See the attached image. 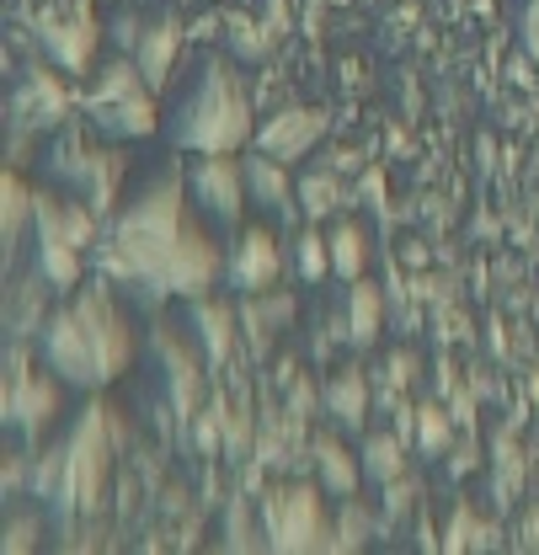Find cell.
Returning <instances> with one entry per match:
<instances>
[{
  "mask_svg": "<svg viewBox=\"0 0 539 555\" xmlns=\"http://www.w3.org/2000/svg\"><path fill=\"white\" fill-rule=\"evenodd\" d=\"M310 449H316V465H321V486L337 491V496H352V491H358V465H352V454L342 449L332 433H321Z\"/></svg>",
  "mask_w": 539,
  "mask_h": 555,
  "instance_id": "14",
  "label": "cell"
},
{
  "mask_svg": "<svg viewBox=\"0 0 539 555\" xmlns=\"http://www.w3.org/2000/svg\"><path fill=\"white\" fill-rule=\"evenodd\" d=\"M230 283L246 288V294H268L272 283H278V246H272L268 230L241 235V246L230 257Z\"/></svg>",
  "mask_w": 539,
  "mask_h": 555,
  "instance_id": "11",
  "label": "cell"
},
{
  "mask_svg": "<svg viewBox=\"0 0 539 555\" xmlns=\"http://www.w3.org/2000/svg\"><path fill=\"white\" fill-rule=\"evenodd\" d=\"M299 262H305V278H321L326 268H332V241L326 235H299Z\"/></svg>",
  "mask_w": 539,
  "mask_h": 555,
  "instance_id": "25",
  "label": "cell"
},
{
  "mask_svg": "<svg viewBox=\"0 0 539 555\" xmlns=\"http://www.w3.org/2000/svg\"><path fill=\"white\" fill-rule=\"evenodd\" d=\"M321 129H326V124H321V113H294V107H288V113H278L272 124L257 129V150L288 166V160H299V155L321 139Z\"/></svg>",
  "mask_w": 539,
  "mask_h": 555,
  "instance_id": "10",
  "label": "cell"
},
{
  "mask_svg": "<svg viewBox=\"0 0 539 555\" xmlns=\"http://www.w3.org/2000/svg\"><path fill=\"white\" fill-rule=\"evenodd\" d=\"M107 449H113V406H91L80 416V427L69 433L65 449L43 454V465L33 470V496L60 502L65 513H97L102 476L113 460Z\"/></svg>",
  "mask_w": 539,
  "mask_h": 555,
  "instance_id": "3",
  "label": "cell"
},
{
  "mask_svg": "<svg viewBox=\"0 0 539 555\" xmlns=\"http://www.w3.org/2000/svg\"><path fill=\"white\" fill-rule=\"evenodd\" d=\"M411 374H416V363H411V358H396V374H390V379H396V385H406V379H411Z\"/></svg>",
  "mask_w": 539,
  "mask_h": 555,
  "instance_id": "28",
  "label": "cell"
},
{
  "mask_svg": "<svg viewBox=\"0 0 539 555\" xmlns=\"http://www.w3.org/2000/svg\"><path fill=\"white\" fill-rule=\"evenodd\" d=\"M60 412V390L54 379H38L22 369V352L11 347V374H5V422H22V427H43L49 416Z\"/></svg>",
  "mask_w": 539,
  "mask_h": 555,
  "instance_id": "8",
  "label": "cell"
},
{
  "mask_svg": "<svg viewBox=\"0 0 539 555\" xmlns=\"http://www.w3.org/2000/svg\"><path fill=\"white\" fill-rule=\"evenodd\" d=\"M380 332V288L352 278V343H374Z\"/></svg>",
  "mask_w": 539,
  "mask_h": 555,
  "instance_id": "21",
  "label": "cell"
},
{
  "mask_svg": "<svg viewBox=\"0 0 539 555\" xmlns=\"http://www.w3.org/2000/svg\"><path fill=\"white\" fill-rule=\"evenodd\" d=\"M246 129H252V107H246L235 75L214 65L198 80V91L188 96V107H182L171 139L188 144V150H198V155H230V150L246 139Z\"/></svg>",
  "mask_w": 539,
  "mask_h": 555,
  "instance_id": "4",
  "label": "cell"
},
{
  "mask_svg": "<svg viewBox=\"0 0 539 555\" xmlns=\"http://www.w3.org/2000/svg\"><path fill=\"white\" fill-rule=\"evenodd\" d=\"M43 363L65 385L97 390L129 369V321L113 310V299L102 288H86L75 305H65L43 326Z\"/></svg>",
  "mask_w": 539,
  "mask_h": 555,
  "instance_id": "2",
  "label": "cell"
},
{
  "mask_svg": "<svg viewBox=\"0 0 539 555\" xmlns=\"http://www.w3.org/2000/svg\"><path fill=\"white\" fill-rule=\"evenodd\" d=\"M326 241H332V268H337V278H347V283L363 278V251H369L363 246V230L358 224H337Z\"/></svg>",
  "mask_w": 539,
  "mask_h": 555,
  "instance_id": "20",
  "label": "cell"
},
{
  "mask_svg": "<svg viewBox=\"0 0 539 555\" xmlns=\"http://www.w3.org/2000/svg\"><path fill=\"white\" fill-rule=\"evenodd\" d=\"M38 33H43L49 54H54V60H60L65 69H86V65H91V54H97V27H91L86 5H80L75 16H60V11H43Z\"/></svg>",
  "mask_w": 539,
  "mask_h": 555,
  "instance_id": "9",
  "label": "cell"
},
{
  "mask_svg": "<svg viewBox=\"0 0 539 555\" xmlns=\"http://www.w3.org/2000/svg\"><path fill=\"white\" fill-rule=\"evenodd\" d=\"M38 278L54 283V288H69L80 278V246H69V241H38Z\"/></svg>",
  "mask_w": 539,
  "mask_h": 555,
  "instance_id": "16",
  "label": "cell"
},
{
  "mask_svg": "<svg viewBox=\"0 0 539 555\" xmlns=\"http://www.w3.org/2000/svg\"><path fill=\"white\" fill-rule=\"evenodd\" d=\"M188 182H193V198H198L214 219L235 224V214H241V193H246V166H235V160H224V155H203Z\"/></svg>",
  "mask_w": 539,
  "mask_h": 555,
  "instance_id": "7",
  "label": "cell"
},
{
  "mask_svg": "<svg viewBox=\"0 0 539 555\" xmlns=\"http://www.w3.org/2000/svg\"><path fill=\"white\" fill-rule=\"evenodd\" d=\"M299 204L310 219H332L342 204H347V188H342L337 177H326V171H310L305 182H299Z\"/></svg>",
  "mask_w": 539,
  "mask_h": 555,
  "instance_id": "17",
  "label": "cell"
},
{
  "mask_svg": "<svg viewBox=\"0 0 539 555\" xmlns=\"http://www.w3.org/2000/svg\"><path fill=\"white\" fill-rule=\"evenodd\" d=\"M27 188L16 182V177H5V241L16 246V235H22V214H27Z\"/></svg>",
  "mask_w": 539,
  "mask_h": 555,
  "instance_id": "26",
  "label": "cell"
},
{
  "mask_svg": "<svg viewBox=\"0 0 539 555\" xmlns=\"http://www.w3.org/2000/svg\"><path fill=\"white\" fill-rule=\"evenodd\" d=\"M288 315H294V299H288V294H272V299H262V294H252V305L241 310L246 332H257V347L268 343L272 332H278V321H288Z\"/></svg>",
  "mask_w": 539,
  "mask_h": 555,
  "instance_id": "18",
  "label": "cell"
},
{
  "mask_svg": "<svg viewBox=\"0 0 539 555\" xmlns=\"http://www.w3.org/2000/svg\"><path fill=\"white\" fill-rule=\"evenodd\" d=\"M363 465H369V476H374V481H401V470H406L401 443H396L390 433H374V438H369V454H363Z\"/></svg>",
  "mask_w": 539,
  "mask_h": 555,
  "instance_id": "22",
  "label": "cell"
},
{
  "mask_svg": "<svg viewBox=\"0 0 539 555\" xmlns=\"http://www.w3.org/2000/svg\"><path fill=\"white\" fill-rule=\"evenodd\" d=\"M416 443H422L427 454H444V449H449V422H444L438 406H422V416H416Z\"/></svg>",
  "mask_w": 539,
  "mask_h": 555,
  "instance_id": "23",
  "label": "cell"
},
{
  "mask_svg": "<svg viewBox=\"0 0 539 555\" xmlns=\"http://www.w3.org/2000/svg\"><path fill=\"white\" fill-rule=\"evenodd\" d=\"M177 22H155V27H144L139 33V43H134V65H139V75L150 80V86H161L166 80V65L177 60Z\"/></svg>",
  "mask_w": 539,
  "mask_h": 555,
  "instance_id": "13",
  "label": "cell"
},
{
  "mask_svg": "<svg viewBox=\"0 0 539 555\" xmlns=\"http://www.w3.org/2000/svg\"><path fill=\"white\" fill-rule=\"evenodd\" d=\"M102 268L150 294H203L219 273V246L188 219L182 182L161 177L118 214L102 246Z\"/></svg>",
  "mask_w": 539,
  "mask_h": 555,
  "instance_id": "1",
  "label": "cell"
},
{
  "mask_svg": "<svg viewBox=\"0 0 539 555\" xmlns=\"http://www.w3.org/2000/svg\"><path fill=\"white\" fill-rule=\"evenodd\" d=\"M332 406L342 412V422H358L363 416V374H342L332 385Z\"/></svg>",
  "mask_w": 539,
  "mask_h": 555,
  "instance_id": "24",
  "label": "cell"
},
{
  "mask_svg": "<svg viewBox=\"0 0 539 555\" xmlns=\"http://www.w3.org/2000/svg\"><path fill=\"white\" fill-rule=\"evenodd\" d=\"M246 182H252L257 204H283V198H288L283 160H272V155H252V160H246Z\"/></svg>",
  "mask_w": 539,
  "mask_h": 555,
  "instance_id": "19",
  "label": "cell"
},
{
  "mask_svg": "<svg viewBox=\"0 0 539 555\" xmlns=\"http://www.w3.org/2000/svg\"><path fill=\"white\" fill-rule=\"evenodd\" d=\"M524 38H529V54L539 60V0L529 5V33H524Z\"/></svg>",
  "mask_w": 539,
  "mask_h": 555,
  "instance_id": "27",
  "label": "cell"
},
{
  "mask_svg": "<svg viewBox=\"0 0 539 555\" xmlns=\"http://www.w3.org/2000/svg\"><path fill=\"white\" fill-rule=\"evenodd\" d=\"M65 107H69V96L60 91V80H54L49 69H33L27 86L16 91V113H22L27 124H60Z\"/></svg>",
  "mask_w": 539,
  "mask_h": 555,
  "instance_id": "12",
  "label": "cell"
},
{
  "mask_svg": "<svg viewBox=\"0 0 539 555\" xmlns=\"http://www.w3.org/2000/svg\"><path fill=\"white\" fill-rule=\"evenodd\" d=\"M193 321H198L208 363H224V358H230V343H235V315H230L224 305H214V299H198V305H193Z\"/></svg>",
  "mask_w": 539,
  "mask_h": 555,
  "instance_id": "15",
  "label": "cell"
},
{
  "mask_svg": "<svg viewBox=\"0 0 539 555\" xmlns=\"http://www.w3.org/2000/svg\"><path fill=\"white\" fill-rule=\"evenodd\" d=\"M102 129L113 134H150L155 129V102H150V80L139 75V65H113L97 75V86L80 102Z\"/></svg>",
  "mask_w": 539,
  "mask_h": 555,
  "instance_id": "5",
  "label": "cell"
},
{
  "mask_svg": "<svg viewBox=\"0 0 539 555\" xmlns=\"http://www.w3.org/2000/svg\"><path fill=\"white\" fill-rule=\"evenodd\" d=\"M332 524L310 486H283L268 496V540L278 551H332Z\"/></svg>",
  "mask_w": 539,
  "mask_h": 555,
  "instance_id": "6",
  "label": "cell"
}]
</instances>
